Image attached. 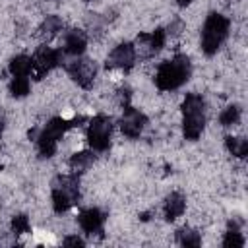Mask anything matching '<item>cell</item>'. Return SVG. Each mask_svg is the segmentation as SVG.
I'll use <instances>...</instances> for the list:
<instances>
[{
    "label": "cell",
    "mask_w": 248,
    "mask_h": 248,
    "mask_svg": "<svg viewBox=\"0 0 248 248\" xmlns=\"http://www.w3.org/2000/svg\"><path fill=\"white\" fill-rule=\"evenodd\" d=\"M66 72L68 76L83 89H89L95 81V76H97V64L89 58H81V56H76L74 60H70L66 64Z\"/></svg>",
    "instance_id": "5b68a950"
},
{
    "label": "cell",
    "mask_w": 248,
    "mask_h": 248,
    "mask_svg": "<svg viewBox=\"0 0 248 248\" xmlns=\"http://www.w3.org/2000/svg\"><path fill=\"white\" fill-rule=\"evenodd\" d=\"M205 128V101L200 93H186L182 101V134L194 141Z\"/></svg>",
    "instance_id": "7a4b0ae2"
},
{
    "label": "cell",
    "mask_w": 248,
    "mask_h": 248,
    "mask_svg": "<svg viewBox=\"0 0 248 248\" xmlns=\"http://www.w3.org/2000/svg\"><path fill=\"white\" fill-rule=\"evenodd\" d=\"M223 246L225 248H240L244 246V236H242V223L238 219H231L225 238H223Z\"/></svg>",
    "instance_id": "4fadbf2b"
},
{
    "label": "cell",
    "mask_w": 248,
    "mask_h": 248,
    "mask_svg": "<svg viewBox=\"0 0 248 248\" xmlns=\"http://www.w3.org/2000/svg\"><path fill=\"white\" fill-rule=\"evenodd\" d=\"M85 46H87V35L85 31L81 29H70L64 33V43H62V52L76 58V56H81L85 52Z\"/></svg>",
    "instance_id": "30bf717a"
},
{
    "label": "cell",
    "mask_w": 248,
    "mask_h": 248,
    "mask_svg": "<svg viewBox=\"0 0 248 248\" xmlns=\"http://www.w3.org/2000/svg\"><path fill=\"white\" fill-rule=\"evenodd\" d=\"M192 76V62L186 54H176L170 60L159 64L155 74V85L161 91H174L184 85Z\"/></svg>",
    "instance_id": "6da1fadb"
},
{
    "label": "cell",
    "mask_w": 248,
    "mask_h": 248,
    "mask_svg": "<svg viewBox=\"0 0 248 248\" xmlns=\"http://www.w3.org/2000/svg\"><path fill=\"white\" fill-rule=\"evenodd\" d=\"M10 227H12V232H14V234H25V232L31 231V223H29V217H27L25 213L14 215Z\"/></svg>",
    "instance_id": "603a6c76"
},
{
    "label": "cell",
    "mask_w": 248,
    "mask_h": 248,
    "mask_svg": "<svg viewBox=\"0 0 248 248\" xmlns=\"http://www.w3.org/2000/svg\"><path fill=\"white\" fill-rule=\"evenodd\" d=\"M186 211V200L180 192H170L167 198H165V203H163V213H165V219L167 221H174L178 219L182 213Z\"/></svg>",
    "instance_id": "7c38bea8"
},
{
    "label": "cell",
    "mask_w": 248,
    "mask_h": 248,
    "mask_svg": "<svg viewBox=\"0 0 248 248\" xmlns=\"http://www.w3.org/2000/svg\"><path fill=\"white\" fill-rule=\"evenodd\" d=\"M31 91V81L27 76H12V81H10V93L14 97H25L27 93Z\"/></svg>",
    "instance_id": "7402d4cb"
},
{
    "label": "cell",
    "mask_w": 248,
    "mask_h": 248,
    "mask_svg": "<svg viewBox=\"0 0 248 248\" xmlns=\"http://www.w3.org/2000/svg\"><path fill=\"white\" fill-rule=\"evenodd\" d=\"M85 2H87V0H85Z\"/></svg>",
    "instance_id": "83f0119b"
},
{
    "label": "cell",
    "mask_w": 248,
    "mask_h": 248,
    "mask_svg": "<svg viewBox=\"0 0 248 248\" xmlns=\"http://www.w3.org/2000/svg\"><path fill=\"white\" fill-rule=\"evenodd\" d=\"M110 134H112V120L105 114L93 116L85 130L87 143L93 151H107L110 147Z\"/></svg>",
    "instance_id": "277c9868"
},
{
    "label": "cell",
    "mask_w": 248,
    "mask_h": 248,
    "mask_svg": "<svg viewBox=\"0 0 248 248\" xmlns=\"http://www.w3.org/2000/svg\"><path fill=\"white\" fill-rule=\"evenodd\" d=\"M151 35V46H153V52L157 54L163 46H165V41H167V33H165V29H155L153 33H149Z\"/></svg>",
    "instance_id": "cb8c5ba5"
},
{
    "label": "cell",
    "mask_w": 248,
    "mask_h": 248,
    "mask_svg": "<svg viewBox=\"0 0 248 248\" xmlns=\"http://www.w3.org/2000/svg\"><path fill=\"white\" fill-rule=\"evenodd\" d=\"M62 27H64V23H62V19L58 16H46L43 19V23L39 25V37L43 41H48V39L56 37L62 31Z\"/></svg>",
    "instance_id": "2e32d148"
},
{
    "label": "cell",
    "mask_w": 248,
    "mask_h": 248,
    "mask_svg": "<svg viewBox=\"0 0 248 248\" xmlns=\"http://www.w3.org/2000/svg\"><path fill=\"white\" fill-rule=\"evenodd\" d=\"M64 56L66 54L62 52V48H52L48 45H43L31 56L33 58V70L37 72L39 78H43L45 74H48L50 70H54L56 66H60L64 62Z\"/></svg>",
    "instance_id": "8992f818"
},
{
    "label": "cell",
    "mask_w": 248,
    "mask_h": 248,
    "mask_svg": "<svg viewBox=\"0 0 248 248\" xmlns=\"http://www.w3.org/2000/svg\"><path fill=\"white\" fill-rule=\"evenodd\" d=\"M240 116H242V110L238 105H229L221 110L219 114V124L223 128H231V126H236L240 122Z\"/></svg>",
    "instance_id": "44dd1931"
},
{
    "label": "cell",
    "mask_w": 248,
    "mask_h": 248,
    "mask_svg": "<svg viewBox=\"0 0 248 248\" xmlns=\"http://www.w3.org/2000/svg\"><path fill=\"white\" fill-rule=\"evenodd\" d=\"M229 29H231L229 17H225L223 14L211 12L205 17L203 27H202V39H200L202 52L207 54V56H213L219 50V46L225 43V39L229 35Z\"/></svg>",
    "instance_id": "3957f363"
},
{
    "label": "cell",
    "mask_w": 248,
    "mask_h": 248,
    "mask_svg": "<svg viewBox=\"0 0 248 248\" xmlns=\"http://www.w3.org/2000/svg\"><path fill=\"white\" fill-rule=\"evenodd\" d=\"M176 242L186 248H198L202 244V236L198 231H194L190 227H182L176 231Z\"/></svg>",
    "instance_id": "d6986e66"
},
{
    "label": "cell",
    "mask_w": 248,
    "mask_h": 248,
    "mask_svg": "<svg viewBox=\"0 0 248 248\" xmlns=\"http://www.w3.org/2000/svg\"><path fill=\"white\" fill-rule=\"evenodd\" d=\"M225 147L232 157L244 159L248 155V140L240 136H227L225 138Z\"/></svg>",
    "instance_id": "ac0fdd59"
},
{
    "label": "cell",
    "mask_w": 248,
    "mask_h": 248,
    "mask_svg": "<svg viewBox=\"0 0 248 248\" xmlns=\"http://www.w3.org/2000/svg\"><path fill=\"white\" fill-rule=\"evenodd\" d=\"M145 124H147V118L143 112H140L138 108H134L130 105H124V114L120 118V130L126 138H130V140L140 138Z\"/></svg>",
    "instance_id": "52a82bcc"
},
{
    "label": "cell",
    "mask_w": 248,
    "mask_h": 248,
    "mask_svg": "<svg viewBox=\"0 0 248 248\" xmlns=\"http://www.w3.org/2000/svg\"><path fill=\"white\" fill-rule=\"evenodd\" d=\"M35 141H37V151H39V157H41V159H50V157H54V153H56V149H58V140H56V138H52V136H48L46 132L39 130Z\"/></svg>",
    "instance_id": "5bb4252c"
},
{
    "label": "cell",
    "mask_w": 248,
    "mask_h": 248,
    "mask_svg": "<svg viewBox=\"0 0 248 248\" xmlns=\"http://www.w3.org/2000/svg\"><path fill=\"white\" fill-rule=\"evenodd\" d=\"M50 186H52V190L66 194L74 202V205L79 202V178H78V174H74V172L72 174H58Z\"/></svg>",
    "instance_id": "8fae6325"
},
{
    "label": "cell",
    "mask_w": 248,
    "mask_h": 248,
    "mask_svg": "<svg viewBox=\"0 0 248 248\" xmlns=\"http://www.w3.org/2000/svg\"><path fill=\"white\" fill-rule=\"evenodd\" d=\"M136 62V50L132 43H120L116 45L108 56H107V66L116 68V70H130Z\"/></svg>",
    "instance_id": "ba28073f"
},
{
    "label": "cell",
    "mask_w": 248,
    "mask_h": 248,
    "mask_svg": "<svg viewBox=\"0 0 248 248\" xmlns=\"http://www.w3.org/2000/svg\"><path fill=\"white\" fill-rule=\"evenodd\" d=\"M8 72L12 76H29L33 72V58L27 54H17L10 60Z\"/></svg>",
    "instance_id": "e0dca14e"
},
{
    "label": "cell",
    "mask_w": 248,
    "mask_h": 248,
    "mask_svg": "<svg viewBox=\"0 0 248 248\" xmlns=\"http://www.w3.org/2000/svg\"><path fill=\"white\" fill-rule=\"evenodd\" d=\"M132 45H134V50H136V58H151V56H155L149 33H140Z\"/></svg>",
    "instance_id": "ffe728a7"
},
{
    "label": "cell",
    "mask_w": 248,
    "mask_h": 248,
    "mask_svg": "<svg viewBox=\"0 0 248 248\" xmlns=\"http://www.w3.org/2000/svg\"><path fill=\"white\" fill-rule=\"evenodd\" d=\"M78 223L81 227L83 232L87 234H99L103 232V223H105V213L99 209V207H87V209H81L79 215H78Z\"/></svg>",
    "instance_id": "9c48e42d"
},
{
    "label": "cell",
    "mask_w": 248,
    "mask_h": 248,
    "mask_svg": "<svg viewBox=\"0 0 248 248\" xmlns=\"http://www.w3.org/2000/svg\"><path fill=\"white\" fill-rule=\"evenodd\" d=\"M93 163H95L93 149H91V151H76V153L70 157V161H68L70 170H72L74 174H81V172H85Z\"/></svg>",
    "instance_id": "9a60e30c"
},
{
    "label": "cell",
    "mask_w": 248,
    "mask_h": 248,
    "mask_svg": "<svg viewBox=\"0 0 248 248\" xmlns=\"http://www.w3.org/2000/svg\"><path fill=\"white\" fill-rule=\"evenodd\" d=\"M182 29H184L182 19H174V21H170V25H169V29H167L165 33L170 35V37H178V35L182 33Z\"/></svg>",
    "instance_id": "d4e9b609"
},
{
    "label": "cell",
    "mask_w": 248,
    "mask_h": 248,
    "mask_svg": "<svg viewBox=\"0 0 248 248\" xmlns=\"http://www.w3.org/2000/svg\"><path fill=\"white\" fill-rule=\"evenodd\" d=\"M176 4L184 8V6H188V4H192V0H176Z\"/></svg>",
    "instance_id": "4316f807"
},
{
    "label": "cell",
    "mask_w": 248,
    "mask_h": 248,
    "mask_svg": "<svg viewBox=\"0 0 248 248\" xmlns=\"http://www.w3.org/2000/svg\"><path fill=\"white\" fill-rule=\"evenodd\" d=\"M62 244H64V246H83L85 242H83V238H79L78 234H70V236H66V238L62 240Z\"/></svg>",
    "instance_id": "484cf974"
}]
</instances>
